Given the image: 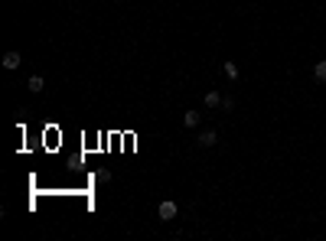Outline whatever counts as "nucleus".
I'll list each match as a JSON object with an SVG mask.
<instances>
[{
  "label": "nucleus",
  "mask_w": 326,
  "mask_h": 241,
  "mask_svg": "<svg viewBox=\"0 0 326 241\" xmlns=\"http://www.w3.org/2000/svg\"><path fill=\"white\" fill-rule=\"evenodd\" d=\"M157 215H160L163 222H173L176 219V202H173V199H163L160 208H157Z\"/></svg>",
  "instance_id": "f257e3e1"
},
{
  "label": "nucleus",
  "mask_w": 326,
  "mask_h": 241,
  "mask_svg": "<svg viewBox=\"0 0 326 241\" xmlns=\"http://www.w3.org/2000/svg\"><path fill=\"white\" fill-rule=\"evenodd\" d=\"M206 108H222V95L218 91H209L206 95Z\"/></svg>",
  "instance_id": "39448f33"
},
{
  "label": "nucleus",
  "mask_w": 326,
  "mask_h": 241,
  "mask_svg": "<svg viewBox=\"0 0 326 241\" xmlns=\"http://www.w3.org/2000/svg\"><path fill=\"white\" fill-rule=\"evenodd\" d=\"M95 179H98V183H108V179H111V170H108V166H101V170L95 173Z\"/></svg>",
  "instance_id": "1a4fd4ad"
},
{
  "label": "nucleus",
  "mask_w": 326,
  "mask_h": 241,
  "mask_svg": "<svg viewBox=\"0 0 326 241\" xmlns=\"http://www.w3.org/2000/svg\"><path fill=\"white\" fill-rule=\"evenodd\" d=\"M26 88H30L33 95H39V91H43V75H30V82H26Z\"/></svg>",
  "instance_id": "20e7f679"
},
{
  "label": "nucleus",
  "mask_w": 326,
  "mask_h": 241,
  "mask_svg": "<svg viewBox=\"0 0 326 241\" xmlns=\"http://www.w3.org/2000/svg\"><path fill=\"white\" fill-rule=\"evenodd\" d=\"M183 124H186V127H196V124H199V111H186Z\"/></svg>",
  "instance_id": "0eeeda50"
},
{
  "label": "nucleus",
  "mask_w": 326,
  "mask_h": 241,
  "mask_svg": "<svg viewBox=\"0 0 326 241\" xmlns=\"http://www.w3.org/2000/svg\"><path fill=\"white\" fill-rule=\"evenodd\" d=\"M313 78H316V82H326V59L313 66Z\"/></svg>",
  "instance_id": "423d86ee"
},
{
  "label": "nucleus",
  "mask_w": 326,
  "mask_h": 241,
  "mask_svg": "<svg viewBox=\"0 0 326 241\" xmlns=\"http://www.w3.org/2000/svg\"><path fill=\"white\" fill-rule=\"evenodd\" d=\"M218 143V134L216 131H202L199 134V147H216Z\"/></svg>",
  "instance_id": "7ed1b4c3"
},
{
  "label": "nucleus",
  "mask_w": 326,
  "mask_h": 241,
  "mask_svg": "<svg viewBox=\"0 0 326 241\" xmlns=\"http://www.w3.org/2000/svg\"><path fill=\"white\" fill-rule=\"evenodd\" d=\"M20 62H23V59H20V52H7V55H3V69H7V72L20 69Z\"/></svg>",
  "instance_id": "f03ea898"
},
{
  "label": "nucleus",
  "mask_w": 326,
  "mask_h": 241,
  "mask_svg": "<svg viewBox=\"0 0 326 241\" xmlns=\"http://www.w3.org/2000/svg\"><path fill=\"white\" fill-rule=\"evenodd\" d=\"M222 72H225L228 78H238V66H235V62H225V66H222Z\"/></svg>",
  "instance_id": "6e6552de"
}]
</instances>
